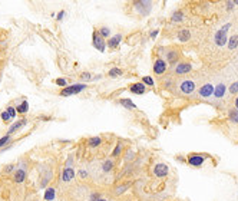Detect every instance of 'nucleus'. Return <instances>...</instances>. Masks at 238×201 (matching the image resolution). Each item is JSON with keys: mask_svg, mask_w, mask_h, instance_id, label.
I'll return each instance as SVG.
<instances>
[{"mask_svg": "<svg viewBox=\"0 0 238 201\" xmlns=\"http://www.w3.org/2000/svg\"><path fill=\"white\" fill-rule=\"evenodd\" d=\"M101 142H102V139H101L99 136H92V138H89V139H88V145L93 148V147L101 145Z\"/></svg>", "mask_w": 238, "mask_h": 201, "instance_id": "a211bd4d", "label": "nucleus"}, {"mask_svg": "<svg viewBox=\"0 0 238 201\" xmlns=\"http://www.w3.org/2000/svg\"><path fill=\"white\" fill-rule=\"evenodd\" d=\"M99 36H101V38H109V36H111V29H109V27H101V29H99Z\"/></svg>", "mask_w": 238, "mask_h": 201, "instance_id": "4be33fe9", "label": "nucleus"}, {"mask_svg": "<svg viewBox=\"0 0 238 201\" xmlns=\"http://www.w3.org/2000/svg\"><path fill=\"white\" fill-rule=\"evenodd\" d=\"M98 201H106V200H102V198H99V200H98Z\"/></svg>", "mask_w": 238, "mask_h": 201, "instance_id": "79ce46f5", "label": "nucleus"}, {"mask_svg": "<svg viewBox=\"0 0 238 201\" xmlns=\"http://www.w3.org/2000/svg\"><path fill=\"white\" fill-rule=\"evenodd\" d=\"M234 5H238V0H237V2H234Z\"/></svg>", "mask_w": 238, "mask_h": 201, "instance_id": "37998d69", "label": "nucleus"}, {"mask_svg": "<svg viewBox=\"0 0 238 201\" xmlns=\"http://www.w3.org/2000/svg\"><path fill=\"white\" fill-rule=\"evenodd\" d=\"M129 91L132 93H135V95H142V93H145L146 88H145V85H144L142 82H138V83H132V85H131Z\"/></svg>", "mask_w": 238, "mask_h": 201, "instance_id": "9d476101", "label": "nucleus"}, {"mask_svg": "<svg viewBox=\"0 0 238 201\" xmlns=\"http://www.w3.org/2000/svg\"><path fill=\"white\" fill-rule=\"evenodd\" d=\"M81 177H82V178H86V177H88V173L82 169V171H81Z\"/></svg>", "mask_w": 238, "mask_h": 201, "instance_id": "ea45409f", "label": "nucleus"}, {"mask_svg": "<svg viewBox=\"0 0 238 201\" xmlns=\"http://www.w3.org/2000/svg\"><path fill=\"white\" fill-rule=\"evenodd\" d=\"M55 83H56V85H59V86H66V81H65V79H62V78L56 79V81H55Z\"/></svg>", "mask_w": 238, "mask_h": 201, "instance_id": "2f4dec72", "label": "nucleus"}, {"mask_svg": "<svg viewBox=\"0 0 238 201\" xmlns=\"http://www.w3.org/2000/svg\"><path fill=\"white\" fill-rule=\"evenodd\" d=\"M26 178V171L25 169H16V173H15V181L16 183H23Z\"/></svg>", "mask_w": 238, "mask_h": 201, "instance_id": "dca6fc26", "label": "nucleus"}, {"mask_svg": "<svg viewBox=\"0 0 238 201\" xmlns=\"http://www.w3.org/2000/svg\"><path fill=\"white\" fill-rule=\"evenodd\" d=\"M112 167H114V162H112L111 159H108V161H105V162H103V165H102V168H103V171H105V173H108V171H111V169H112Z\"/></svg>", "mask_w": 238, "mask_h": 201, "instance_id": "bb28decb", "label": "nucleus"}, {"mask_svg": "<svg viewBox=\"0 0 238 201\" xmlns=\"http://www.w3.org/2000/svg\"><path fill=\"white\" fill-rule=\"evenodd\" d=\"M55 198V190L53 188H48L45 191V200L46 201H52Z\"/></svg>", "mask_w": 238, "mask_h": 201, "instance_id": "5701e85b", "label": "nucleus"}, {"mask_svg": "<svg viewBox=\"0 0 238 201\" xmlns=\"http://www.w3.org/2000/svg\"><path fill=\"white\" fill-rule=\"evenodd\" d=\"M237 46H238V35H234L233 38L230 39V42H228V49L234 50Z\"/></svg>", "mask_w": 238, "mask_h": 201, "instance_id": "6ab92c4d", "label": "nucleus"}, {"mask_svg": "<svg viewBox=\"0 0 238 201\" xmlns=\"http://www.w3.org/2000/svg\"><path fill=\"white\" fill-rule=\"evenodd\" d=\"M121 40H122V35H115V36H112V38L108 40V46L109 48H116V46H119V43H121Z\"/></svg>", "mask_w": 238, "mask_h": 201, "instance_id": "ddd939ff", "label": "nucleus"}, {"mask_svg": "<svg viewBox=\"0 0 238 201\" xmlns=\"http://www.w3.org/2000/svg\"><path fill=\"white\" fill-rule=\"evenodd\" d=\"M13 167H15V165H7V167L5 168V173H10L12 169H13Z\"/></svg>", "mask_w": 238, "mask_h": 201, "instance_id": "4c0bfd02", "label": "nucleus"}, {"mask_svg": "<svg viewBox=\"0 0 238 201\" xmlns=\"http://www.w3.org/2000/svg\"><path fill=\"white\" fill-rule=\"evenodd\" d=\"M122 75V71L119 69V68H112L111 71H109V76L111 78H118V76Z\"/></svg>", "mask_w": 238, "mask_h": 201, "instance_id": "393cba45", "label": "nucleus"}, {"mask_svg": "<svg viewBox=\"0 0 238 201\" xmlns=\"http://www.w3.org/2000/svg\"><path fill=\"white\" fill-rule=\"evenodd\" d=\"M167 68H168V65L164 59H157L155 62H154V72H155L157 75H162V73H165Z\"/></svg>", "mask_w": 238, "mask_h": 201, "instance_id": "423d86ee", "label": "nucleus"}, {"mask_svg": "<svg viewBox=\"0 0 238 201\" xmlns=\"http://www.w3.org/2000/svg\"><path fill=\"white\" fill-rule=\"evenodd\" d=\"M121 151H122V147H121V145H116V148H115V151H114V157H118L119 154H121Z\"/></svg>", "mask_w": 238, "mask_h": 201, "instance_id": "72a5a7b5", "label": "nucleus"}, {"mask_svg": "<svg viewBox=\"0 0 238 201\" xmlns=\"http://www.w3.org/2000/svg\"><path fill=\"white\" fill-rule=\"evenodd\" d=\"M179 91L184 95H191L195 91V83L192 81H182L179 85Z\"/></svg>", "mask_w": 238, "mask_h": 201, "instance_id": "20e7f679", "label": "nucleus"}, {"mask_svg": "<svg viewBox=\"0 0 238 201\" xmlns=\"http://www.w3.org/2000/svg\"><path fill=\"white\" fill-rule=\"evenodd\" d=\"M73 177H75V169L71 168V167H66V168L63 169V173H62V179H63L65 183H69V181L73 179Z\"/></svg>", "mask_w": 238, "mask_h": 201, "instance_id": "9b49d317", "label": "nucleus"}, {"mask_svg": "<svg viewBox=\"0 0 238 201\" xmlns=\"http://www.w3.org/2000/svg\"><path fill=\"white\" fill-rule=\"evenodd\" d=\"M168 171H169V168H168L167 164H157L155 168H154V174L157 177H159V178H162V177H165L168 174Z\"/></svg>", "mask_w": 238, "mask_h": 201, "instance_id": "6e6552de", "label": "nucleus"}, {"mask_svg": "<svg viewBox=\"0 0 238 201\" xmlns=\"http://www.w3.org/2000/svg\"><path fill=\"white\" fill-rule=\"evenodd\" d=\"M82 79H83V81H92V76H91V73L85 72V73L82 75Z\"/></svg>", "mask_w": 238, "mask_h": 201, "instance_id": "473e14b6", "label": "nucleus"}, {"mask_svg": "<svg viewBox=\"0 0 238 201\" xmlns=\"http://www.w3.org/2000/svg\"><path fill=\"white\" fill-rule=\"evenodd\" d=\"M225 91H227V86H225L224 83H220V85H217L215 89H214V96H215V98H222V96L225 95Z\"/></svg>", "mask_w": 238, "mask_h": 201, "instance_id": "f8f14e48", "label": "nucleus"}, {"mask_svg": "<svg viewBox=\"0 0 238 201\" xmlns=\"http://www.w3.org/2000/svg\"><path fill=\"white\" fill-rule=\"evenodd\" d=\"M10 136L12 135H9V134H6L5 136H3V138H0V148H3L6 145V144H7V142L10 141Z\"/></svg>", "mask_w": 238, "mask_h": 201, "instance_id": "c85d7f7f", "label": "nucleus"}, {"mask_svg": "<svg viewBox=\"0 0 238 201\" xmlns=\"http://www.w3.org/2000/svg\"><path fill=\"white\" fill-rule=\"evenodd\" d=\"M190 30L188 29H181L178 32V40L179 42H187L188 39H190Z\"/></svg>", "mask_w": 238, "mask_h": 201, "instance_id": "4468645a", "label": "nucleus"}, {"mask_svg": "<svg viewBox=\"0 0 238 201\" xmlns=\"http://www.w3.org/2000/svg\"><path fill=\"white\" fill-rule=\"evenodd\" d=\"M6 111H7V114H9V116H10V119H13V118L16 116V109L13 108V106H9Z\"/></svg>", "mask_w": 238, "mask_h": 201, "instance_id": "c756f323", "label": "nucleus"}, {"mask_svg": "<svg viewBox=\"0 0 238 201\" xmlns=\"http://www.w3.org/2000/svg\"><path fill=\"white\" fill-rule=\"evenodd\" d=\"M158 33H159L158 30H154V32H151V38H152V39H155V38L158 36Z\"/></svg>", "mask_w": 238, "mask_h": 201, "instance_id": "58836bf2", "label": "nucleus"}, {"mask_svg": "<svg viewBox=\"0 0 238 201\" xmlns=\"http://www.w3.org/2000/svg\"><path fill=\"white\" fill-rule=\"evenodd\" d=\"M125 190H126V185H124V187H118V188H116V194H122Z\"/></svg>", "mask_w": 238, "mask_h": 201, "instance_id": "c9c22d12", "label": "nucleus"}, {"mask_svg": "<svg viewBox=\"0 0 238 201\" xmlns=\"http://www.w3.org/2000/svg\"><path fill=\"white\" fill-rule=\"evenodd\" d=\"M63 16H65V12H63V10L59 12V13H58V20H62V19H63Z\"/></svg>", "mask_w": 238, "mask_h": 201, "instance_id": "e433bc0d", "label": "nucleus"}, {"mask_svg": "<svg viewBox=\"0 0 238 201\" xmlns=\"http://www.w3.org/2000/svg\"><path fill=\"white\" fill-rule=\"evenodd\" d=\"M205 159H207V157L202 155V154H192V155L188 157V164L192 165V167H201Z\"/></svg>", "mask_w": 238, "mask_h": 201, "instance_id": "7ed1b4c3", "label": "nucleus"}, {"mask_svg": "<svg viewBox=\"0 0 238 201\" xmlns=\"http://www.w3.org/2000/svg\"><path fill=\"white\" fill-rule=\"evenodd\" d=\"M2 119L5 121V122H6V121H9V119H10V116H9V114H7V111H5V112H2Z\"/></svg>", "mask_w": 238, "mask_h": 201, "instance_id": "f704fd0d", "label": "nucleus"}, {"mask_svg": "<svg viewBox=\"0 0 238 201\" xmlns=\"http://www.w3.org/2000/svg\"><path fill=\"white\" fill-rule=\"evenodd\" d=\"M230 92H231V93H237L238 92V82L231 83V86H230Z\"/></svg>", "mask_w": 238, "mask_h": 201, "instance_id": "7c9ffc66", "label": "nucleus"}, {"mask_svg": "<svg viewBox=\"0 0 238 201\" xmlns=\"http://www.w3.org/2000/svg\"><path fill=\"white\" fill-rule=\"evenodd\" d=\"M184 19V13L181 10H177V12H174V15L171 16V20L172 22H181Z\"/></svg>", "mask_w": 238, "mask_h": 201, "instance_id": "aec40b11", "label": "nucleus"}, {"mask_svg": "<svg viewBox=\"0 0 238 201\" xmlns=\"http://www.w3.org/2000/svg\"><path fill=\"white\" fill-rule=\"evenodd\" d=\"M178 59V52H175V50H171L169 53H168V62H171V63H175Z\"/></svg>", "mask_w": 238, "mask_h": 201, "instance_id": "b1692460", "label": "nucleus"}, {"mask_svg": "<svg viewBox=\"0 0 238 201\" xmlns=\"http://www.w3.org/2000/svg\"><path fill=\"white\" fill-rule=\"evenodd\" d=\"M93 46H95L99 52H105V48H106V43H105L103 38H101L98 32H93Z\"/></svg>", "mask_w": 238, "mask_h": 201, "instance_id": "0eeeda50", "label": "nucleus"}, {"mask_svg": "<svg viewBox=\"0 0 238 201\" xmlns=\"http://www.w3.org/2000/svg\"><path fill=\"white\" fill-rule=\"evenodd\" d=\"M214 85L212 83H204L202 86L200 88V96L202 98H210L211 95H214Z\"/></svg>", "mask_w": 238, "mask_h": 201, "instance_id": "39448f33", "label": "nucleus"}, {"mask_svg": "<svg viewBox=\"0 0 238 201\" xmlns=\"http://www.w3.org/2000/svg\"><path fill=\"white\" fill-rule=\"evenodd\" d=\"M119 103H121L122 106H125L126 109H135V108H136V106H135V103L132 102L131 99H128V98L119 99Z\"/></svg>", "mask_w": 238, "mask_h": 201, "instance_id": "f3484780", "label": "nucleus"}, {"mask_svg": "<svg viewBox=\"0 0 238 201\" xmlns=\"http://www.w3.org/2000/svg\"><path fill=\"white\" fill-rule=\"evenodd\" d=\"M26 124H27V121H26V119H22V121H19V122H16V124H13V125H12L10 128H9V132H7V134H9V135H12V134H13L15 131H17L19 128H22V126H23V125H26Z\"/></svg>", "mask_w": 238, "mask_h": 201, "instance_id": "2eb2a0df", "label": "nucleus"}, {"mask_svg": "<svg viewBox=\"0 0 238 201\" xmlns=\"http://www.w3.org/2000/svg\"><path fill=\"white\" fill-rule=\"evenodd\" d=\"M142 83L148 85V86H154V79H152L151 76H144L142 78Z\"/></svg>", "mask_w": 238, "mask_h": 201, "instance_id": "cd10ccee", "label": "nucleus"}, {"mask_svg": "<svg viewBox=\"0 0 238 201\" xmlns=\"http://www.w3.org/2000/svg\"><path fill=\"white\" fill-rule=\"evenodd\" d=\"M230 121H231V122H237L238 124V109L230 111Z\"/></svg>", "mask_w": 238, "mask_h": 201, "instance_id": "a878e982", "label": "nucleus"}, {"mask_svg": "<svg viewBox=\"0 0 238 201\" xmlns=\"http://www.w3.org/2000/svg\"><path fill=\"white\" fill-rule=\"evenodd\" d=\"M27 109H29V103H27V101H23V102L16 108V111L19 114H26Z\"/></svg>", "mask_w": 238, "mask_h": 201, "instance_id": "412c9836", "label": "nucleus"}, {"mask_svg": "<svg viewBox=\"0 0 238 201\" xmlns=\"http://www.w3.org/2000/svg\"><path fill=\"white\" fill-rule=\"evenodd\" d=\"M235 108H237V109H238V98H237V99H235Z\"/></svg>", "mask_w": 238, "mask_h": 201, "instance_id": "a19ab883", "label": "nucleus"}, {"mask_svg": "<svg viewBox=\"0 0 238 201\" xmlns=\"http://www.w3.org/2000/svg\"><path fill=\"white\" fill-rule=\"evenodd\" d=\"M85 89H86L85 83H75V85H71V86H66L65 89H62L60 95L62 96H71V95H76V93L82 92Z\"/></svg>", "mask_w": 238, "mask_h": 201, "instance_id": "f03ea898", "label": "nucleus"}, {"mask_svg": "<svg viewBox=\"0 0 238 201\" xmlns=\"http://www.w3.org/2000/svg\"><path fill=\"white\" fill-rule=\"evenodd\" d=\"M191 69H192V65H191V63H188V62H181V63L177 65L175 72H177L178 75H185V73H188Z\"/></svg>", "mask_w": 238, "mask_h": 201, "instance_id": "1a4fd4ad", "label": "nucleus"}, {"mask_svg": "<svg viewBox=\"0 0 238 201\" xmlns=\"http://www.w3.org/2000/svg\"><path fill=\"white\" fill-rule=\"evenodd\" d=\"M230 29H231V23H225V25L215 33L214 40H215L217 46H224V45H227V42H228L227 36H228V30H230Z\"/></svg>", "mask_w": 238, "mask_h": 201, "instance_id": "f257e3e1", "label": "nucleus"}]
</instances>
